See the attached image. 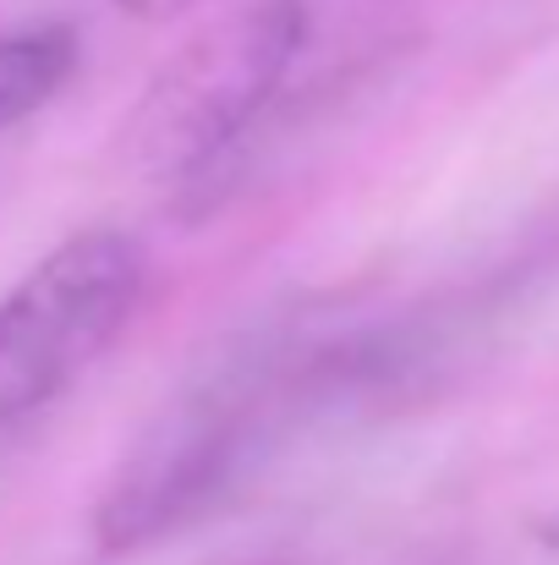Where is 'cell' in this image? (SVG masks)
Instances as JSON below:
<instances>
[{
	"instance_id": "1",
	"label": "cell",
	"mask_w": 559,
	"mask_h": 565,
	"mask_svg": "<svg viewBox=\"0 0 559 565\" xmlns=\"http://www.w3.org/2000/svg\"><path fill=\"white\" fill-rule=\"evenodd\" d=\"M291 341L297 319L264 324L165 401L99 494L94 539L105 555H138L197 527L280 450L297 428Z\"/></svg>"
},
{
	"instance_id": "2",
	"label": "cell",
	"mask_w": 559,
	"mask_h": 565,
	"mask_svg": "<svg viewBox=\"0 0 559 565\" xmlns=\"http://www.w3.org/2000/svg\"><path fill=\"white\" fill-rule=\"evenodd\" d=\"M308 33V0H252L203 28L154 72L127 116V160L165 182L182 209L286 94Z\"/></svg>"
},
{
	"instance_id": "3",
	"label": "cell",
	"mask_w": 559,
	"mask_h": 565,
	"mask_svg": "<svg viewBox=\"0 0 559 565\" xmlns=\"http://www.w3.org/2000/svg\"><path fill=\"white\" fill-rule=\"evenodd\" d=\"M149 253L116 225H94L50 247L0 297V456L72 390L138 313Z\"/></svg>"
},
{
	"instance_id": "4",
	"label": "cell",
	"mask_w": 559,
	"mask_h": 565,
	"mask_svg": "<svg viewBox=\"0 0 559 565\" xmlns=\"http://www.w3.org/2000/svg\"><path fill=\"white\" fill-rule=\"evenodd\" d=\"M77 72V39L61 22H33L0 33V132L44 110Z\"/></svg>"
},
{
	"instance_id": "5",
	"label": "cell",
	"mask_w": 559,
	"mask_h": 565,
	"mask_svg": "<svg viewBox=\"0 0 559 565\" xmlns=\"http://www.w3.org/2000/svg\"><path fill=\"white\" fill-rule=\"evenodd\" d=\"M127 17H143V22H171L176 11H186L192 0H116Z\"/></svg>"
},
{
	"instance_id": "6",
	"label": "cell",
	"mask_w": 559,
	"mask_h": 565,
	"mask_svg": "<svg viewBox=\"0 0 559 565\" xmlns=\"http://www.w3.org/2000/svg\"><path fill=\"white\" fill-rule=\"evenodd\" d=\"M544 550H549V555H555V565H559V511L544 522Z\"/></svg>"
}]
</instances>
